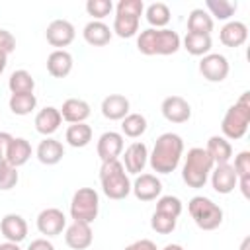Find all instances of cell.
Here are the masks:
<instances>
[{
	"label": "cell",
	"instance_id": "cell-1",
	"mask_svg": "<svg viewBox=\"0 0 250 250\" xmlns=\"http://www.w3.org/2000/svg\"><path fill=\"white\" fill-rule=\"evenodd\" d=\"M182 156H184L182 137L176 133H162L156 139L152 152L148 154V164L156 174H170L178 168Z\"/></svg>",
	"mask_w": 250,
	"mask_h": 250
},
{
	"label": "cell",
	"instance_id": "cell-2",
	"mask_svg": "<svg viewBox=\"0 0 250 250\" xmlns=\"http://www.w3.org/2000/svg\"><path fill=\"white\" fill-rule=\"evenodd\" d=\"M182 47V39L174 29H143L137 35V49L143 55H174Z\"/></svg>",
	"mask_w": 250,
	"mask_h": 250
},
{
	"label": "cell",
	"instance_id": "cell-3",
	"mask_svg": "<svg viewBox=\"0 0 250 250\" xmlns=\"http://www.w3.org/2000/svg\"><path fill=\"white\" fill-rule=\"evenodd\" d=\"M248 125H250V92H242L238 102H234L227 109L221 121V131L227 141H238L246 135Z\"/></svg>",
	"mask_w": 250,
	"mask_h": 250
},
{
	"label": "cell",
	"instance_id": "cell-4",
	"mask_svg": "<svg viewBox=\"0 0 250 250\" xmlns=\"http://www.w3.org/2000/svg\"><path fill=\"white\" fill-rule=\"evenodd\" d=\"M213 166L215 164H213L211 156L207 154V150L201 146H193L186 154V160L182 166V180L188 184V188L199 189L207 184Z\"/></svg>",
	"mask_w": 250,
	"mask_h": 250
},
{
	"label": "cell",
	"instance_id": "cell-5",
	"mask_svg": "<svg viewBox=\"0 0 250 250\" xmlns=\"http://www.w3.org/2000/svg\"><path fill=\"white\" fill-rule=\"evenodd\" d=\"M100 184H102V191L105 193V197L109 199H125L131 193V180L121 164V160H109V162H102L100 168Z\"/></svg>",
	"mask_w": 250,
	"mask_h": 250
},
{
	"label": "cell",
	"instance_id": "cell-6",
	"mask_svg": "<svg viewBox=\"0 0 250 250\" xmlns=\"http://www.w3.org/2000/svg\"><path fill=\"white\" fill-rule=\"evenodd\" d=\"M188 211L201 230H215L223 223V209L205 195L191 197L188 203Z\"/></svg>",
	"mask_w": 250,
	"mask_h": 250
},
{
	"label": "cell",
	"instance_id": "cell-7",
	"mask_svg": "<svg viewBox=\"0 0 250 250\" xmlns=\"http://www.w3.org/2000/svg\"><path fill=\"white\" fill-rule=\"evenodd\" d=\"M100 211V195L94 188H80L70 199V217L72 221L94 223Z\"/></svg>",
	"mask_w": 250,
	"mask_h": 250
},
{
	"label": "cell",
	"instance_id": "cell-8",
	"mask_svg": "<svg viewBox=\"0 0 250 250\" xmlns=\"http://www.w3.org/2000/svg\"><path fill=\"white\" fill-rule=\"evenodd\" d=\"M229 61L221 53H209L199 61V72L207 82H223L229 76Z\"/></svg>",
	"mask_w": 250,
	"mask_h": 250
},
{
	"label": "cell",
	"instance_id": "cell-9",
	"mask_svg": "<svg viewBox=\"0 0 250 250\" xmlns=\"http://www.w3.org/2000/svg\"><path fill=\"white\" fill-rule=\"evenodd\" d=\"M66 229V217L61 209L57 207H47L37 215V230L41 234L49 236H59Z\"/></svg>",
	"mask_w": 250,
	"mask_h": 250
},
{
	"label": "cell",
	"instance_id": "cell-10",
	"mask_svg": "<svg viewBox=\"0 0 250 250\" xmlns=\"http://www.w3.org/2000/svg\"><path fill=\"white\" fill-rule=\"evenodd\" d=\"M74 35H76L74 25L68 20H53L47 25V31H45L47 43L53 45V47H57V49L68 47L74 41Z\"/></svg>",
	"mask_w": 250,
	"mask_h": 250
},
{
	"label": "cell",
	"instance_id": "cell-11",
	"mask_svg": "<svg viewBox=\"0 0 250 250\" xmlns=\"http://www.w3.org/2000/svg\"><path fill=\"white\" fill-rule=\"evenodd\" d=\"M160 111L170 123H186L191 117V105L182 96H168L160 104Z\"/></svg>",
	"mask_w": 250,
	"mask_h": 250
},
{
	"label": "cell",
	"instance_id": "cell-12",
	"mask_svg": "<svg viewBox=\"0 0 250 250\" xmlns=\"http://www.w3.org/2000/svg\"><path fill=\"white\" fill-rule=\"evenodd\" d=\"M211 186L217 193L221 195H229L236 189V184H238V178H236V172L232 168V164H217L213 166L211 174Z\"/></svg>",
	"mask_w": 250,
	"mask_h": 250
},
{
	"label": "cell",
	"instance_id": "cell-13",
	"mask_svg": "<svg viewBox=\"0 0 250 250\" xmlns=\"http://www.w3.org/2000/svg\"><path fill=\"white\" fill-rule=\"evenodd\" d=\"M123 146H125V143H123V135L121 133L105 131V133L100 135L96 150H98V156H100L102 162H109V160H117L121 156Z\"/></svg>",
	"mask_w": 250,
	"mask_h": 250
},
{
	"label": "cell",
	"instance_id": "cell-14",
	"mask_svg": "<svg viewBox=\"0 0 250 250\" xmlns=\"http://www.w3.org/2000/svg\"><path fill=\"white\" fill-rule=\"evenodd\" d=\"M131 191L139 201H154L162 193V182L154 174H139L131 184Z\"/></svg>",
	"mask_w": 250,
	"mask_h": 250
},
{
	"label": "cell",
	"instance_id": "cell-15",
	"mask_svg": "<svg viewBox=\"0 0 250 250\" xmlns=\"http://www.w3.org/2000/svg\"><path fill=\"white\" fill-rule=\"evenodd\" d=\"M92 240H94V232L88 223L72 221L64 229V242L72 250H86L92 244Z\"/></svg>",
	"mask_w": 250,
	"mask_h": 250
},
{
	"label": "cell",
	"instance_id": "cell-16",
	"mask_svg": "<svg viewBox=\"0 0 250 250\" xmlns=\"http://www.w3.org/2000/svg\"><path fill=\"white\" fill-rule=\"evenodd\" d=\"M148 162V148L145 143H131L123 152V168L129 174H141Z\"/></svg>",
	"mask_w": 250,
	"mask_h": 250
},
{
	"label": "cell",
	"instance_id": "cell-17",
	"mask_svg": "<svg viewBox=\"0 0 250 250\" xmlns=\"http://www.w3.org/2000/svg\"><path fill=\"white\" fill-rule=\"evenodd\" d=\"M0 232L8 242H16L20 244L21 240H25L27 236V223L21 215L18 213H8L2 217L0 221Z\"/></svg>",
	"mask_w": 250,
	"mask_h": 250
},
{
	"label": "cell",
	"instance_id": "cell-18",
	"mask_svg": "<svg viewBox=\"0 0 250 250\" xmlns=\"http://www.w3.org/2000/svg\"><path fill=\"white\" fill-rule=\"evenodd\" d=\"M219 39L225 47H230V49H236L240 45L246 43L248 39V27L244 21H238V20H232V21H227L223 27H221V33H219Z\"/></svg>",
	"mask_w": 250,
	"mask_h": 250
},
{
	"label": "cell",
	"instance_id": "cell-19",
	"mask_svg": "<svg viewBox=\"0 0 250 250\" xmlns=\"http://www.w3.org/2000/svg\"><path fill=\"white\" fill-rule=\"evenodd\" d=\"M35 156L41 164L45 166H55L62 160L64 156V146L61 141L53 139V137H45L39 145H37V150H35Z\"/></svg>",
	"mask_w": 250,
	"mask_h": 250
},
{
	"label": "cell",
	"instance_id": "cell-20",
	"mask_svg": "<svg viewBox=\"0 0 250 250\" xmlns=\"http://www.w3.org/2000/svg\"><path fill=\"white\" fill-rule=\"evenodd\" d=\"M131 109L129 100L123 94H109L102 100V115L109 121H121Z\"/></svg>",
	"mask_w": 250,
	"mask_h": 250
},
{
	"label": "cell",
	"instance_id": "cell-21",
	"mask_svg": "<svg viewBox=\"0 0 250 250\" xmlns=\"http://www.w3.org/2000/svg\"><path fill=\"white\" fill-rule=\"evenodd\" d=\"M72 55L66 49H55L47 57V70L53 78H66L72 70Z\"/></svg>",
	"mask_w": 250,
	"mask_h": 250
},
{
	"label": "cell",
	"instance_id": "cell-22",
	"mask_svg": "<svg viewBox=\"0 0 250 250\" xmlns=\"http://www.w3.org/2000/svg\"><path fill=\"white\" fill-rule=\"evenodd\" d=\"M62 119L72 123H86V119L90 117V104L86 100L80 98H68L62 102V107L59 109Z\"/></svg>",
	"mask_w": 250,
	"mask_h": 250
},
{
	"label": "cell",
	"instance_id": "cell-23",
	"mask_svg": "<svg viewBox=\"0 0 250 250\" xmlns=\"http://www.w3.org/2000/svg\"><path fill=\"white\" fill-rule=\"evenodd\" d=\"M62 123V115L57 107L53 105H47L43 107L37 115H35V131L45 135V137H51Z\"/></svg>",
	"mask_w": 250,
	"mask_h": 250
},
{
	"label": "cell",
	"instance_id": "cell-24",
	"mask_svg": "<svg viewBox=\"0 0 250 250\" xmlns=\"http://www.w3.org/2000/svg\"><path fill=\"white\" fill-rule=\"evenodd\" d=\"M111 35H113V31L109 29V25H105L104 21H96V20L88 21L84 25V29H82L84 41L88 45H92V47H104V45H107L111 41Z\"/></svg>",
	"mask_w": 250,
	"mask_h": 250
},
{
	"label": "cell",
	"instance_id": "cell-25",
	"mask_svg": "<svg viewBox=\"0 0 250 250\" xmlns=\"http://www.w3.org/2000/svg\"><path fill=\"white\" fill-rule=\"evenodd\" d=\"M205 150L207 154L211 156L213 164H229L230 158H232V146L230 143L223 137V135H213L207 139V145H205Z\"/></svg>",
	"mask_w": 250,
	"mask_h": 250
},
{
	"label": "cell",
	"instance_id": "cell-26",
	"mask_svg": "<svg viewBox=\"0 0 250 250\" xmlns=\"http://www.w3.org/2000/svg\"><path fill=\"white\" fill-rule=\"evenodd\" d=\"M232 168H234L236 178H238L236 188H240L242 195H244L246 199H250V152H248V150H240V152L234 156Z\"/></svg>",
	"mask_w": 250,
	"mask_h": 250
},
{
	"label": "cell",
	"instance_id": "cell-27",
	"mask_svg": "<svg viewBox=\"0 0 250 250\" xmlns=\"http://www.w3.org/2000/svg\"><path fill=\"white\" fill-rule=\"evenodd\" d=\"M29 158H31V145H29V141L23 139V137H14L12 143H10V148H8L6 162L12 164L14 168H20Z\"/></svg>",
	"mask_w": 250,
	"mask_h": 250
},
{
	"label": "cell",
	"instance_id": "cell-28",
	"mask_svg": "<svg viewBox=\"0 0 250 250\" xmlns=\"http://www.w3.org/2000/svg\"><path fill=\"white\" fill-rule=\"evenodd\" d=\"M139 23H141V18L131 16V14L115 12L111 31H113L117 37H121V39H129V37H135V35H137V31H139Z\"/></svg>",
	"mask_w": 250,
	"mask_h": 250
},
{
	"label": "cell",
	"instance_id": "cell-29",
	"mask_svg": "<svg viewBox=\"0 0 250 250\" xmlns=\"http://www.w3.org/2000/svg\"><path fill=\"white\" fill-rule=\"evenodd\" d=\"M213 18L203 10L195 8L188 16V33H199V35H211L213 31Z\"/></svg>",
	"mask_w": 250,
	"mask_h": 250
},
{
	"label": "cell",
	"instance_id": "cell-30",
	"mask_svg": "<svg viewBox=\"0 0 250 250\" xmlns=\"http://www.w3.org/2000/svg\"><path fill=\"white\" fill-rule=\"evenodd\" d=\"M64 139L72 148H84L92 141V127L88 123H72L68 125Z\"/></svg>",
	"mask_w": 250,
	"mask_h": 250
},
{
	"label": "cell",
	"instance_id": "cell-31",
	"mask_svg": "<svg viewBox=\"0 0 250 250\" xmlns=\"http://www.w3.org/2000/svg\"><path fill=\"white\" fill-rule=\"evenodd\" d=\"M213 41L211 35H199V33H186L184 37V49L193 57H205L211 53Z\"/></svg>",
	"mask_w": 250,
	"mask_h": 250
},
{
	"label": "cell",
	"instance_id": "cell-32",
	"mask_svg": "<svg viewBox=\"0 0 250 250\" xmlns=\"http://www.w3.org/2000/svg\"><path fill=\"white\" fill-rule=\"evenodd\" d=\"M145 16H146V21L152 25V29H164L170 23L172 12L164 2H154V4L146 6Z\"/></svg>",
	"mask_w": 250,
	"mask_h": 250
},
{
	"label": "cell",
	"instance_id": "cell-33",
	"mask_svg": "<svg viewBox=\"0 0 250 250\" xmlns=\"http://www.w3.org/2000/svg\"><path fill=\"white\" fill-rule=\"evenodd\" d=\"M8 88H10L12 94H33V90H35V80H33V76H31L27 70L20 68V70H14V72L10 74V78H8Z\"/></svg>",
	"mask_w": 250,
	"mask_h": 250
},
{
	"label": "cell",
	"instance_id": "cell-34",
	"mask_svg": "<svg viewBox=\"0 0 250 250\" xmlns=\"http://www.w3.org/2000/svg\"><path fill=\"white\" fill-rule=\"evenodd\" d=\"M146 131V117L143 113H127L121 119V135L139 139Z\"/></svg>",
	"mask_w": 250,
	"mask_h": 250
},
{
	"label": "cell",
	"instance_id": "cell-35",
	"mask_svg": "<svg viewBox=\"0 0 250 250\" xmlns=\"http://www.w3.org/2000/svg\"><path fill=\"white\" fill-rule=\"evenodd\" d=\"M205 12L211 16V18H217L221 21H227L234 16L238 4L236 2H230V0H207L205 2Z\"/></svg>",
	"mask_w": 250,
	"mask_h": 250
},
{
	"label": "cell",
	"instance_id": "cell-36",
	"mask_svg": "<svg viewBox=\"0 0 250 250\" xmlns=\"http://www.w3.org/2000/svg\"><path fill=\"white\" fill-rule=\"evenodd\" d=\"M8 105L14 115H29L37 105V98L35 94H12Z\"/></svg>",
	"mask_w": 250,
	"mask_h": 250
},
{
	"label": "cell",
	"instance_id": "cell-37",
	"mask_svg": "<svg viewBox=\"0 0 250 250\" xmlns=\"http://www.w3.org/2000/svg\"><path fill=\"white\" fill-rule=\"evenodd\" d=\"M182 201L180 197L176 195H160L158 201H156V213H162V215H168V217H174L178 219L182 215Z\"/></svg>",
	"mask_w": 250,
	"mask_h": 250
},
{
	"label": "cell",
	"instance_id": "cell-38",
	"mask_svg": "<svg viewBox=\"0 0 250 250\" xmlns=\"http://www.w3.org/2000/svg\"><path fill=\"white\" fill-rule=\"evenodd\" d=\"M86 12L96 21H102L105 16H109L113 12V2L111 0H88L86 2Z\"/></svg>",
	"mask_w": 250,
	"mask_h": 250
},
{
	"label": "cell",
	"instance_id": "cell-39",
	"mask_svg": "<svg viewBox=\"0 0 250 250\" xmlns=\"http://www.w3.org/2000/svg\"><path fill=\"white\" fill-rule=\"evenodd\" d=\"M20 180V174H18V168H14L12 164H8L6 160L0 162V189L2 191H8L12 188H16Z\"/></svg>",
	"mask_w": 250,
	"mask_h": 250
},
{
	"label": "cell",
	"instance_id": "cell-40",
	"mask_svg": "<svg viewBox=\"0 0 250 250\" xmlns=\"http://www.w3.org/2000/svg\"><path fill=\"white\" fill-rule=\"evenodd\" d=\"M176 223H178V219L154 211L152 213V219H150V229L154 232H158V234H170L176 229Z\"/></svg>",
	"mask_w": 250,
	"mask_h": 250
},
{
	"label": "cell",
	"instance_id": "cell-41",
	"mask_svg": "<svg viewBox=\"0 0 250 250\" xmlns=\"http://www.w3.org/2000/svg\"><path fill=\"white\" fill-rule=\"evenodd\" d=\"M115 12L131 14V16L141 18L143 12H145V4H143V0H119L117 6H115Z\"/></svg>",
	"mask_w": 250,
	"mask_h": 250
},
{
	"label": "cell",
	"instance_id": "cell-42",
	"mask_svg": "<svg viewBox=\"0 0 250 250\" xmlns=\"http://www.w3.org/2000/svg\"><path fill=\"white\" fill-rule=\"evenodd\" d=\"M14 51H16V37L8 29H0V53L8 57Z\"/></svg>",
	"mask_w": 250,
	"mask_h": 250
},
{
	"label": "cell",
	"instance_id": "cell-43",
	"mask_svg": "<svg viewBox=\"0 0 250 250\" xmlns=\"http://www.w3.org/2000/svg\"><path fill=\"white\" fill-rule=\"evenodd\" d=\"M12 139H14V137H12L8 131H0V162H2V160H6Z\"/></svg>",
	"mask_w": 250,
	"mask_h": 250
},
{
	"label": "cell",
	"instance_id": "cell-44",
	"mask_svg": "<svg viewBox=\"0 0 250 250\" xmlns=\"http://www.w3.org/2000/svg\"><path fill=\"white\" fill-rule=\"evenodd\" d=\"M125 250H158L156 244L148 238H141V240H135L131 242L129 246H125Z\"/></svg>",
	"mask_w": 250,
	"mask_h": 250
},
{
	"label": "cell",
	"instance_id": "cell-45",
	"mask_svg": "<svg viewBox=\"0 0 250 250\" xmlns=\"http://www.w3.org/2000/svg\"><path fill=\"white\" fill-rule=\"evenodd\" d=\"M27 250H55V246L47 238H35V240H31V244L27 246Z\"/></svg>",
	"mask_w": 250,
	"mask_h": 250
},
{
	"label": "cell",
	"instance_id": "cell-46",
	"mask_svg": "<svg viewBox=\"0 0 250 250\" xmlns=\"http://www.w3.org/2000/svg\"><path fill=\"white\" fill-rule=\"evenodd\" d=\"M0 250H21V248H20V244H16V242H8V240H6V242L0 244Z\"/></svg>",
	"mask_w": 250,
	"mask_h": 250
},
{
	"label": "cell",
	"instance_id": "cell-47",
	"mask_svg": "<svg viewBox=\"0 0 250 250\" xmlns=\"http://www.w3.org/2000/svg\"><path fill=\"white\" fill-rule=\"evenodd\" d=\"M6 64H8V57L0 53V74H2L4 70H6Z\"/></svg>",
	"mask_w": 250,
	"mask_h": 250
},
{
	"label": "cell",
	"instance_id": "cell-48",
	"mask_svg": "<svg viewBox=\"0 0 250 250\" xmlns=\"http://www.w3.org/2000/svg\"><path fill=\"white\" fill-rule=\"evenodd\" d=\"M162 250H184V246H182V244H174V242H172V244H166Z\"/></svg>",
	"mask_w": 250,
	"mask_h": 250
},
{
	"label": "cell",
	"instance_id": "cell-49",
	"mask_svg": "<svg viewBox=\"0 0 250 250\" xmlns=\"http://www.w3.org/2000/svg\"><path fill=\"white\" fill-rule=\"evenodd\" d=\"M248 246H250V236H246V238L242 240V244H240V250H248Z\"/></svg>",
	"mask_w": 250,
	"mask_h": 250
}]
</instances>
